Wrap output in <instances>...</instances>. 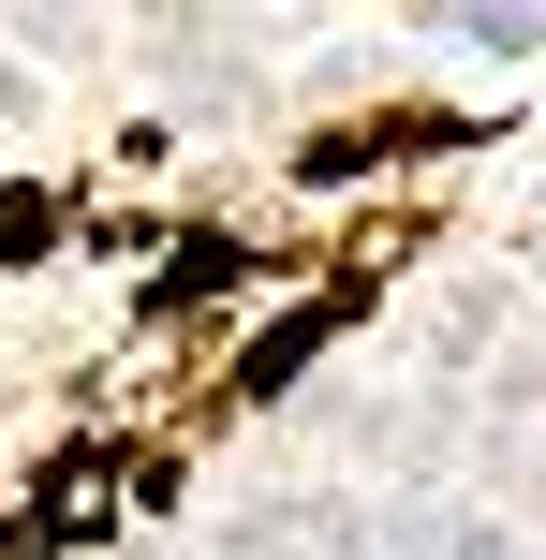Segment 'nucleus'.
Masks as SVG:
<instances>
[{"label":"nucleus","mask_w":546,"mask_h":560,"mask_svg":"<svg viewBox=\"0 0 546 560\" xmlns=\"http://www.w3.org/2000/svg\"><path fill=\"white\" fill-rule=\"evenodd\" d=\"M443 45H488V59H518V45H546V15H443Z\"/></svg>","instance_id":"3"},{"label":"nucleus","mask_w":546,"mask_h":560,"mask_svg":"<svg viewBox=\"0 0 546 560\" xmlns=\"http://www.w3.org/2000/svg\"><path fill=\"white\" fill-rule=\"evenodd\" d=\"M355 295H370V280H340V295H311V310H281V325H266V339H252V354H236V398H281V384H295V369H311V354H325V339H340V325H355Z\"/></svg>","instance_id":"1"},{"label":"nucleus","mask_w":546,"mask_h":560,"mask_svg":"<svg viewBox=\"0 0 546 560\" xmlns=\"http://www.w3.org/2000/svg\"><path fill=\"white\" fill-rule=\"evenodd\" d=\"M236 280H252V252H236V236H177V266L148 280V310H207V295H236Z\"/></svg>","instance_id":"2"}]
</instances>
